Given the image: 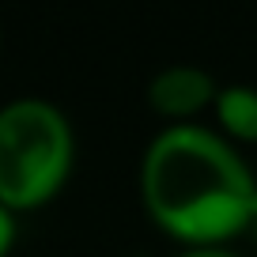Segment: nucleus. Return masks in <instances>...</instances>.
I'll return each instance as SVG.
<instances>
[{
  "label": "nucleus",
  "mask_w": 257,
  "mask_h": 257,
  "mask_svg": "<svg viewBox=\"0 0 257 257\" xmlns=\"http://www.w3.org/2000/svg\"><path fill=\"white\" fill-rule=\"evenodd\" d=\"M216 121L223 140L231 144H257V87L249 83H227L216 95Z\"/></svg>",
  "instance_id": "4"
},
{
  "label": "nucleus",
  "mask_w": 257,
  "mask_h": 257,
  "mask_svg": "<svg viewBox=\"0 0 257 257\" xmlns=\"http://www.w3.org/2000/svg\"><path fill=\"white\" fill-rule=\"evenodd\" d=\"M216 80L197 64H167L148 83V106L170 125H193L197 113L216 106Z\"/></svg>",
  "instance_id": "3"
},
{
  "label": "nucleus",
  "mask_w": 257,
  "mask_h": 257,
  "mask_svg": "<svg viewBox=\"0 0 257 257\" xmlns=\"http://www.w3.org/2000/svg\"><path fill=\"white\" fill-rule=\"evenodd\" d=\"M76 163L72 125L46 98L0 106V204L8 212L42 208L64 189Z\"/></svg>",
  "instance_id": "2"
},
{
  "label": "nucleus",
  "mask_w": 257,
  "mask_h": 257,
  "mask_svg": "<svg viewBox=\"0 0 257 257\" xmlns=\"http://www.w3.org/2000/svg\"><path fill=\"white\" fill-rule=\"evenodd\" d=\"M178 257H238V253L227 246H204V249H182Z\"/></svg>",
  "instance_id": "6"
},
{
  "label": "nucleus",
  "mask_w": 257,
  "mask_h": 257,
  "mask_svg": "<svg viewBox=\"0 0 257 257\" xmlns=\"http://www.w3.org/2000/svg\"><path fill=\"white\" fill-rule=\"evenodd\" d=\"M249 234H253V238H257V223H253V231H249Z\"/></svg>",
  "instance_id": "7"
},
{
  "label": "nucleus",
  "mask_w": 257,
  "mask_h": 257,
  "mask_svg": "<svg viewBox=\"0 0 257 257\" xmlns=\"http://www.w3.org/2000/svg\"><path fill=\"white\" fill-rule=\"evenodd\" d=\"M16 212H8L4 204H0V257H8L12 246H16Z\"/></svg>",
  "instance_id": "5"
},
{
  "label": "nucleus",
  "mask_w": 257,
  "mask_h": 257,
  "mask_svg": "<svg viewBox=\"0 0 257 257\" xmlns=\"http://www.w3.org/2000/svg\"><path fill=\"white\" fill-rule=\"evenodd\" d=\"M140 201L185 249L223 246L257 223V174L204 125H167L140 159Z\"/></svg>",
  "instance_id": "1"
}]
</instances>
